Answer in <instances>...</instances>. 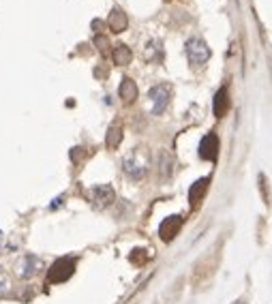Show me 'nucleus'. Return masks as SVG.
I'll return each mask as SVG.
<instances>
[{
    "instance_id": "nucleus-1",
    "label": "nucleus",
    "mask_w": 272,
    "mask_h": 304,
    "mask_svg": "<svg viewBox=\"0 0 272 304\" xmlns=\"http://www.w3.org/2000/svg\"><path fill=\"white\" fill-rule=\"evenodd\" d=\"M73 272H75V259L73 257H60L47 270V283H65L73 277Z\"/></svg>"
},
{
    "instance_id": "nucleus-2",
    "label": "nucleus",
    "mask_w": 272,
    "mask_h": 304,
    "mask_svg": "<svg viewBox=\"0 0 272 304\" xmlns=\"http://www.w3.org/2000/svg\"><path fill=\"white\" fill-rule=\"evenodd\" d=\"M186 58H189L191 67H204L210 58V47L202 39H189L186 41Z\"/></svg>"
},
{
    "instance_id": "nucleus-3",
    "label": "nucleus",
    "mask_w": 272,
    "mask_h": 304,
    "mask_svg": "<svg viewBox=\"0 0 272 304\" xmlns=\"http://www.w3.org/2000/svg\"><path fill=\"white\" fill-rule=\"evenodd\" d=\"M170 97H172V90L167 84H159V86H154L150 90V99H152V112L159 116V114H163L167 109V105H170Z\"/></svg>"
},
{
    "instance_id": "nucleus-4",
    "label": "nucleus",
    "mask_w": 272,
    "mask_h": 304,
    "mask_svg": "<svg viewBox=\"0 0 272 304\" xmlns=\"http://www.w3.org/2000/svg\"><path fill=\"white\" fill-rule=\"evenodd\" d=\"M180 227H182V216H167L163 218V223L159 225V236L163 242H172V240L178 236V232H180Z\"/></svg>"
},
{
    "instance_id": "nucleus-5",
    "label": "nucleus",
    "mask_w": 272,
    "mask_h": 304,
    "mask_svg": "<svg viewBox=\"0 0 272 304\" xmlns=\"http://www.w3.org/2000/svg\"><path fill=\"white\" fill-rule=\"evenodd\" d=\"M216 156H219V137L214 133H208L200 142V159L216 161Z\"/></svg>"
},
{
    "instance_id": "nucleus-6",
    "label": "nucleus",
    "mask_w": 272,
    "mask_h": 304,
    "mask_svg": "<svg viewBox=\"0 0 272 304\" xmlns=\"http://www.w3.org/2000/svg\"><path fill=\"white\" fill-rule=\"evenodd\" d=\"M90 197L101 206H110L114 202V197H116V193H114V188L110 184H97L90 188Z\"/></svg>"
},
{
    "instance_id": "nucleus-7",
    "label": "nucleus",
    "mask_w": 272,
    "mask_h": 304,
    "mask_svg": "<svg viewBox=\"0 0 272 304\" xmlns=\"http://www.w3.org/2000/svg\"><path fill=\"white\" fill-rule=\"evenodd\" d=\"M208 184H210V178H200V180H195L193 186L189 188V202H191L193 208H195V206H200V202L206 197V193H208Z\"/></svg>"
},
{
    "instance_id": "nucleus-8",
    "label": "nucleus",
    "mask_w": 272,
    "mask_h": 304,
    "mask_svg": "<svg viewBox=\"0 0 272 304\" xmlns=\"http://www.w3.org/2000/svg\"><path fill=\"white\" fill-rule=\"evenodd\" d=\"M229 109V92L227 88H219L216 94H214V101H212V112H214V116L216 118H223L225 114Z\"/></svg>"
},
{
    "instance_id": "nucleus-9",
    "label": "nucleus",
    "mask_w": 272,
    "mask_h": 304,
    "mask_svg": "<svg viewBox=\"0 0 272 304\" xmlns=\"http://www.w3.org/2000/svg\"><path fill=\"white\" fill-rule=\"evenodd\" d=\"M122 170H124V174H127L129 178H133V180H140V178L146 176V165L138 159V156H131V159L124 161Z\"/></svg>"
},
{
    "instance_id": "nucleus-10",
    "label": "nucleus",
    "mask_w": 272,
    "mask_h": 304,
    "mask_svg": "<svg viewBox=\"0 0 272 304\" xmlns=\"http://www.w3.org/2000/svg\"><path fill=\"white\" fill-rule=\"evenodd\" d=\"M118 94H120V99L124 103H133L135 99H138V86H135V81L131 77H124L120 88H118Z\"/></svg>"
},
{
    "instance_id": "nucleus-11",
    "label": "nucleus",
    "mask_w": 272,
    "mask_h": 304,
    "mask_svg": "<svg viewBox=\"0 0 272 304\" xmlns=\"http://www.w3.org/2000/svg\"><path fill=\"white\" fill-rule=\"evenodd\" d=\"M127 24H129L127 22V15H124L118 7L114 9V11L110 13V17H107V26H110L112 33H122V30L127 28Z\"/></svg>"
},
{
    "instance_id": "nucleus-12",
    "label": "nucleus",
    "mask_w": 272,
    "mask_h": 304,
    "mask_svg": "<svg viewBox=\"0 0 272 304\" xmlns=\"http://www.w3.org/2000/svg\"><path fill=\"white\" fill-rule=\"evenodd\" d=\"M114 62H116V65H129V62L133 60V54H131V49L127 47V45H118L116 49H114Z\"/></svg>"
},
{
    "instance_id": "nucleus-13",
    "label": "nucleus",
    "mask_w": 272,
    "mask_h": 304,
    "mask_svg": "<svg viewBox=\"0 0 272 304\" xmlns=\"http://www.w3.org/2000/svg\"><path fill=\"white\" fill-rule=\"evenodd\" d=\"M120 140H122V131L118 127H112L107 131V137H105V144H107V148H118L120 146Z\"/></svg>"
},
{
    "instance_id": "nucleus-14",
    "label": "nucleus",
    "mask_w": 272,
    "mask_h": 304,
    "mask_svg": "<svg viewBox=\"0 0 272 304\" xmlns=\"http://www.w3.org/2000/svg\"><path fill=\"white\" fill-rule=\"evenodd\" d=\"M95 45L99 47L101 54H107V49H110V41H107V37H105V35H97V37H95Z\"/></svg>"
},
{
    "instance_id": "nucleus-15",
    "label": "nucleus",
    "mask_w": 272,
    "mask_h": 304,
    "mask_svg": "<svg viewBox=\"0 0 272 304\" xmlns=\"http://www.w3.org/2000/svg\"><path fill=\"white\" fill-rule=\"evenodd\" d=\"M84 156H86V150H84V148H73V150H71V159L75 161V163H79Z\"/></svg>"
},
{
    "instance_id": "nucleus-16",
    "label": "nucleus",
    "mask_w": 272,
    "mask_h": 304,
    "mask_svg": "<svg viewBox=\"0 0 272 304\" xmlns=\"http://www.w3.org/2000/svg\"><path fill=\"white\" fill-rule=\"evenodd\" d=\"M234 304H247V300H236Z\"/></svg>"
}]
</instances>
